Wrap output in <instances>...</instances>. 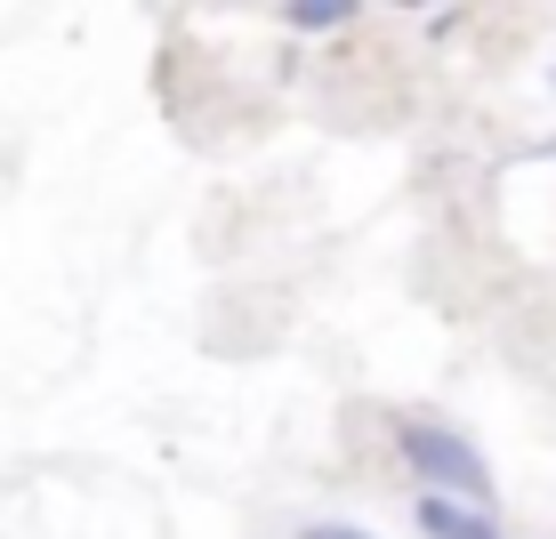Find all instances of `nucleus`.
<instances>
[{"instance_id": "obj_1", "label": "nucleus", "mask_w": 556, "mask_h": 539, "mask_svg": "<svg viewBox=\"0 0 556 539\" xmlns=\"http://www.w3.org/2000/svg\"><path fill=\"white\" fill-rule=\"evenodd\" d=\"M404 459H412L419 484H435L444 499H476V508H484L492 475H484V459H476L452 427H435V419H404Z\"/></svg>"}, {"instance_id": "obj_2", "label": "nucleus", "mask_w": 556, "mask_h": 539, "mask_svg": "<svg viewBox=\"0 0 556 539\" xmlns=\"http://www.w3.org/2000/svg\"><path fill=\"white\" fill-rule=\"evenodd\" d=\"M348 16H355V0H291L299 33H331V25H348Z\"/></svg>"}, {"instance_id": "obj_3", "label": "nucleus", "mask_w": 556, "mask_h": 539, "mask_svg": "<svg viewBox=\"0 0 556 539\" xmlns=\"http://www.w3.org/2000/svg\"><path fill=\"white\" fill-rule=\"evenodd\" d=\"M306 539H371V531H348V524H315Z\"/></svg>"}]
</instances>
